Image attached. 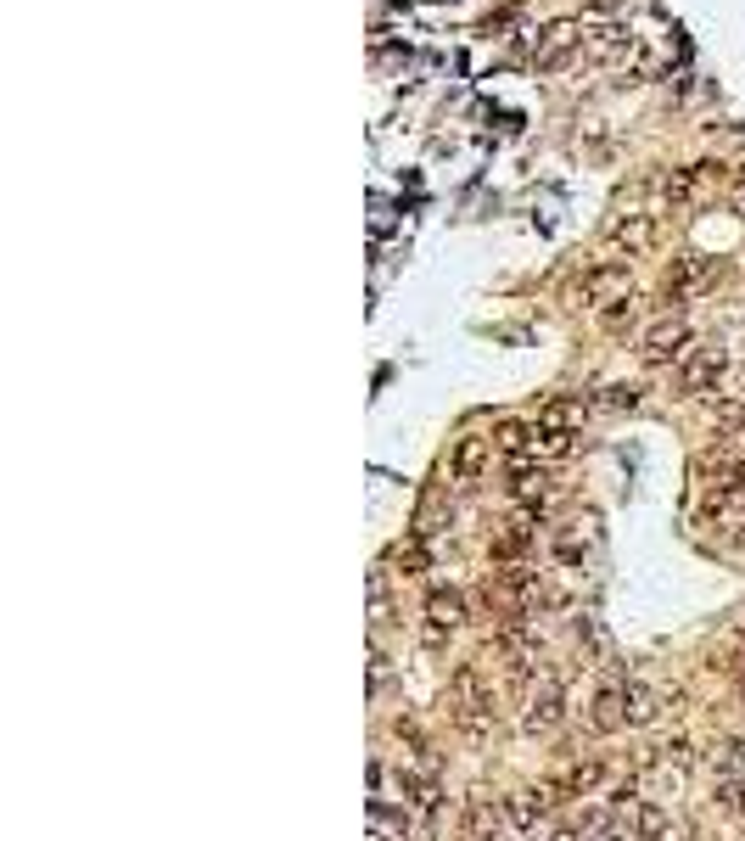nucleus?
Instances as JSON below:
<instances>
[{
    "mask_svg": "<svg viewBox=\"0 0 745 841\" xmlns=\"http://www.w3.org/2000/svg\"><path fill=\"white\" fill-rule=\"evenodd\" d=\"M393 561L404 572H426L432 567V550H426V533H409V539H398L393 544Z\"/></svg>",
    "mask_w": 745,
    "mask_h": 841,
    "instance_id": "obj_20",
    "label": "nucleus"
},
{
    "mask_svg": "<svg viewBox=\"0 0 745 841\" xmlns=\"http://www.w3.org/2000/svg\"><path fill=\"white\" fill-rule=\"evenodd\" d=\"M577 841H628V830H600V836H577Z\"/></svg>",
    "mask_w": 745,
    "mask_h": 841,
    "instance_id": "obj_30",
    "label": "nucleus"
},
{
    "mask_svg": "<svg viewBox=\"0 0 745 841\" xmlns=\"http://www.w3.org/2000/svg\"><path fill=\"white\" fill-rule=\"evenodd\" d=\"M421 645H432V651H437V645H449V628H443V623H421Z\"/></svg>",
    "mask_w": 745,
    "mask_h": 841,
    "instance_id": "obj_27",
    "label": "nucleus"
},
{
    "mask_svg": "<svg viewBox=\"0 0 745 841\" xmlns=\"http://www.w3.org/2000/svg\"><path fill=\"white\" fill-rule=\"evenodd\" d=\"M734 208H740V214H745V186H740V191H734Z\"/></svg>",
    "mask_w": 745,
    "mask_h": 841,
    "instance_id": "obj_31",
    "label": "nucleus"
},
{
    "mask_svg": "<svg viewBox=\"0 0 745 841\" xmlns=\"http://www.w3.org/2000/svg\"><path fill=\"white\" fill-rule=\"evenodd\" d=\"M622 292H633V281H628V264H622V258H594L589 270L577 275V298L589 303L594 314H600L611 298H622Z\"/></svg>",
    "mask_w": 745,
    "mask_h": 841,
    "instance_id": "obj_3",
    "label": "nucleus"
},
{
    "mask_svg": "<svg viewBox=\"0 0 745 841\" xmlns=\"http://www.w3.org/2000/svg\"><path fill=\"white\" fill-rule=\"evenodd\" d=\"M689 348H695V331H689V320H678V314L656 320V326L639 337V354H645V365H678Z\"/></svg>",
    "mask_w": 745,
    "mask_h": 841,
    "instance_id": "obj_4",
    "label": "nucleus"
},
{
    "mask_svg": "<svg viewBox=\"0 0 745 841\" xmlns=\"http://www.w3.org/2000/svg\"><path fill=\"white\" fill-rule=\"evenodd\" d=\"M577 51H583V23L577 17H555V23H544L533 34V68L538 73H561Z\"/></svg>",
    "mask_w": 745,
    "mask_h": 841,
    "instance_id": "obj_1",
    "label": "nucleus"
},
{
    "mask_svg": "<svg viewBox=\"0 0 745 841\" xmlns=\"http://www.w3.org/2000/svg\"><path fill=\"white\" fill-rule=\"evenodd\" d=\"M667 830H673V819H667L661 802H633L628 808V836L633 841H667Z\"/></svg>",
    "mask_w": 745,
    "mask_h": 841,
    "instance_id": "obj_11",
    "label": "nucleus"
},
{
    "mask_svg": "<svg viewBox=\"0 0 745 841\" xmlns=\"http://www.w3.org/2000/svg\"><path fill=\"white\" fill-rule=\"evenodd\" d=\"M527 539H533V522H527V516H516V522H510V533H499V539H493V556L510 567V561L527 550Z\"/></svg>",
    "mask_w": 745,
    "mask_h": 841,
    "instance_id": "obj_21",
    "label": "nucleus"
},
{
    "mask_svg": "<svg viewBox=\"0 0 745 841\" xmlns=\"http://www.w3.org/2000/svg\"><path fill=\"white\" fill-rule=\"evenodd\" d=\"M488 466H493V438H477V432L454 438V449H449V477H454L460 488L482 483V477H488Z\"/></svg>",
    "mask_w": 745,
    "mask_h": 841,
    "instance_id": "obj_6",
    "label": "nucleus"
},
{
    "mask_svg": "<svg viewBox=\"0 0 745 841\" xmlns=\"http://www.w3.org/2000/svg\"><path fill=\"white\" fill-rule=\"evenodd\" d=\"M561 718H566L561 685H555V679H538L533 701H527V713H521V729H527V735H549V729H561Z\"/></svg>",
    "mask_w": 745,
    "mask_h": 841,
    "instance_id": "obj_7",
    "label": "nucleus"
},
{
    "mask_svg": "<svg viewBox=\"0 0 745 841\" xmlns=\"http://www.w3.org/2000/svg\"><path fill=\"white\" fill-rule=\"evenodd\" d=\"M622 724H628V713H622V685H611V690H600V696H594L589 729H594V735H611V729H622Z\"/></svg>",
    "mask_w": 745,
    "mask_h": 841,
    "instance_id": "obj_16",
    "label": "nucleus"
},
{
    "mask_svg": "<svg viewBox=\"0 0 745 841\" xmlns=\"http://www.w3.org/2000/svg\"><path fill=\"white\" fill-rule=\"evenodd\" d=\"M656 219L661 214H617L611 219V247H617V253H645L650 242H656Z\"/></svg>",
    "mask_w": 745,
    "mask_h": 841,
    "instance_id": "obj_9",
    "label": "nucleus"
},
{
    "mask_svg": "<svg viewBox=\"0 0 745 841\" xmlns=\"http://www.w3.org/2000/svg\"><path fill=\"white\" fill-rule=\"evenodd\" d=\"M577 449V432H555V427H538L533 443V460H566Z\"/></svg>",
    "mask_w": 745,
    "mask_h": 841,
    "instance_id": "obj_22",
    "label": "nucleus"
},
{
    "mask_svg": "<svg viewBox=\"0 0 745 841\" xmlns=\"http://www.w3.org/2000/svg\"><path fill=\"white\" fill-rule=\"evenodd\" d=\"M622 713H628V724H656L661 696L645 685V679H628V685H622Z\"/></svg>",
    "mask_w": 745,
    "mask_h": 841,
    "instance_id": "obj_13",
    "label": "nucleus"
},
{
    "mask_svg": "<svg viewBox=\"0 0 745 841\" xmlns=\"http://www.w3.org/2000/svg\"><path fill=\"white\" fill-rule=\"evenodd\" d=\"M628 0H589V17H617Z\"/></svg>",
    "mask_w": 745,
    "mask_h": 841,
    "instance_id": "obj_29",
    "label": "nucleus"
},
{
    "mask_svg": "<svg viewBox=\"0 0 745 841\" xmlns=\"http://www.w3.org/2000/svg\"><path fill=\"white\" fill-rule=\"evenodd\" d=\"M398 791H404V802H409V808H421V813H437V802H443V797H437V780H426V774H398Z\"/></svg>",
    "mask_w": 745,
    "mask_h": 841,
    "instance_id": "obj_19",
    "label": "nucleus"
},
{
    "mask_svg": "<svg viewBox=\"0 0 745 841\" xmlns=\"http://www.w3.org/2000/svg\"><path fill=\"white\" fill-rule=\"evenodd\" d=\"M555 561H561V567H583V544L561 539V544H555Z\"/></svg>",
    "mask_w": 745,
    "mask_h": 841,
    "instance_id": "obj_26",
    "label": "nucleus"
},
{
    "mask_svg": "<svg viewBox=\"0 0 745 841\" xmlns=\"http://www.w3.org/2000/svg\"><path fill=\"white\" fill-rule=\"evenodd\" d=\"M729 376V354L717 343L706 348H689L684 359H678V393H689V399H701V393H717V382Z\"/></svg>",
    "mask_w": 745,
    "mask_h": 841,
    "instance_id": "obj_2",
    "label": "nucleus"
},
{
    "mask_svg": "<svg viewBox=\"0 0 745 841\" xmlns=\"http://www.w3.org/2000/svg\"><path fill=\"white\" fill-rule=\"evenodd\" d=\"M594 404L589 399H566V393H555V399L538 404V427H555V432H577L583 421H589Z\"/></svg>",
    "mask_w": 745,
    "mask_h": 841,
    "instance_id": "obj_10",
    "label": "nucleus"
},
{
    "mask_svg": "<svg viewBox=\"0 0 745 841\" xmlns=\"http://www.w3.org/2000/svg\"><path fill=\"white\" fill-rule=\"evenodd\" d=\"M600 780H605V763L600 757H583V763H572V774H566V791H577V797H589V791H600Z\"/></svg>",
    "mask_w": 745,
    "mask_h": 841,
    "instance_id": "obj_23",
    "label": "nucleus"
},
{
    "mask_svg": "<svg viewBox=\"0 0 745 841\" xmlns=\"http://www.w3.org/2000/svg\"><path fill=\"white\" fill-rule=\"evenodd\" d=\"M426 623H443L454 634V628L465 623V595L460 589H432V595H426Z\"/></svg>",
    "mask_w": 745,
    "mask_h": 841,
    "instance_id": "obj_14",
    "label": "nucleus"
},
{
    "mask_svg": "<svg viewBox=\"0 0 745 841\" xmlns=\"http://www.w3.org/2000/svg\"><path fill=\"white\" fill-rule=\"evenodd\" d=\"M471 836L477 841H510L505 802H477V808H471Z\"/></svg>",
    "mask_w": 745,
    "mask_h": 841,
    "instance_id": "obj_15",
    "label": "nucleus"
},
{
    "mask_svg": "<svg viewBox=\"0 0 745 841\" xmlns=\"http://www.w3.org/2000/svg\"><path fill=\"white\" fill-rule=\"evenodd\" d=\"M712 797H717V808H723V813H745V780L723 769V774H717V785H712Z\"/></svg>",
    "mask_w": 745,
    "mask_h": 841,
    "instance_id": "obj_24",
    "label": "nucleus"
},
{
    "mask_svg": "<svg viewBox=\"0 0 745 841\" xmlns=\"http://www.w3.org/2000/svg\"><path fill=\"white\" fill-rule=\"evenodd\" d=\"M600 404H605V410H633V404H639V387H633V382H611L600 393Z\"/></svg>",
    "mask_w": 745,
    "mask_h": 841,
    "instance_id": "obj_25",
    "label": "nucleus"
},
{
    "mask_svg": "<svg viewBox=\"0 0 745 841\" xmlns=\"http://www.w3.org/2000/svg\"><path fill=\"white\" fill-rule=\"evenodd\" d=\"M493 443H499V455H510V460H533L538 421H499V432H493Z\"/></svg>",
    "mask_w": 745,
    "mask_h": 841,
    "instance_id": "obj_12",
    "label": "nucleus"
},
{
    "mask_svg": "<svg viewBox=\"0 0 745 841\" xmlns=\"http://www.w3.org/2000/svg\"><path fill=\"white\" fill-rule=\"evenodd\" d=\"M712 286H717V258H706V253L673 258V270H667V298L673 303L701 298V292H712Z\"/></svg>",
    "mask_w": 745,
    "mask_h": 841,
    "instance_id": "obj_5",
    "label": "nucleus"
},
{
    "mask_svg": "<svg viewBox=\"0 0 745 841\" xmlns=\"http://www.w3.org/2000/svg\"><path fill=\"white\" fill-rule=\"evenodd\" d=\"M701 522L706 528L734 533V544H745V499L729 494V488H712V494L701 499Z\"/></svg>",
    "mask_w": 745,
    "mask_h": 841,
    "instance_id": "obj_8",
    "label": "nucleus"
},
{
    "mask_svg": "<svg viewBox=\"0 0 745 841\" xmlns=\"http://www.w3.org/2000/svg\"><path fill=\"white\" fill-rule=\"evenodd\" d=\"M723 769H729V774H745V741H729V757H723Z\"/></svg>",
    "mask_w": 745,
    "mask_h": 841,
    "instance_id": "obj_28",
    "label": "nucleus"
},
{
    "mask_svg": "<svg viewBox=\"0 0 745 841\" xmlns=\"http://www.w3.org/2000/svg\"><path fill=\"white\" fill-rule=\"evenodd\" d=\"M639 303H645L639 292H622V298H611L594 320H600L605 331H628V326H639Z\"/></svg>",
    "mask_w": 745,
    "mask_h": 841,
    "instance_id": "obj_18",
    "label": "nucleus"
},
{
    "mask_svg": "<svg viewBox=\"0 0 745 841\" xmlns=\"http://www.w3.org/2000/svg\"><path fill=\"white\" fill-rule=\"evenodd\" d=\"M701 174H706V163H684V169H667V174H661L667 208H678V202H689V197H695V191H701Z\"/></svg>",
    "mask_w": 745,
    "mask_h": 841,
    "instance_id": "obj_17",
    "label": "nucleus"
}]
</instances>
